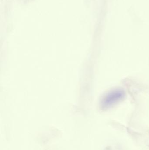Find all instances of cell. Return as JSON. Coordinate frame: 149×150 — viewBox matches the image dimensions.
I'll return each instance as SVG.
<instances>
[{
    "instance_id": "6da1fadb",
    "label": "cell",
    "mask_w": 149,
    "mask_h": 150,
    "mask_svg": "<svg viewBox=\"0 0 149 150\" xmlns=\"http://www.w3.org/2000/svg\"><path fill=\"white\" fill-rule=\"evenodd\" d=\"M125 93L123 90L115 89L107 93L101 101V107L103 108H108L113 106L123 99Z\"/></svg>"
}]
</instances>
